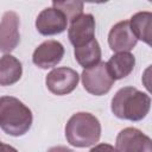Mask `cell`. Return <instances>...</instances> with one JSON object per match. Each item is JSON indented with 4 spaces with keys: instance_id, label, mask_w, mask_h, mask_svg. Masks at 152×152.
Here are the masks:
<instances>
[{
    "instance_id": "cell-1",
    "label": "cell",
    "mask_w": 152,
    "mask_h": 152,
    "mask_svg": "<svg viewBox=\"0 0 152 152\" xmlns=\"http://www.w3.org/2000/svg\"><path fill=\"white\" fill-rule=\"evenodd\" d=\"M151 97L134 87L119 89L112 99L110 109L113 114L124 120L140 121L150 112Z\"/></svg>"
},
{
    "instance_id": "cell-2",
    "label": "cell",
    "mask_w": 152,
    "mask_h": 152,
    "mask_svg": "<svg viewBox=\"0 0 152 152\" xmlns=\"http://www.w3.org/2000/svg\"><path fill=\"white\" fill-rule=\"evenodd\" d=\"M31 109L13 96L0 97V128L12 137H21L32 126Z\"/></svg>"
},
{
    "instance_id": "cell-3",
    "label": "cell",
    "mask_w": 152,
    "mask_h": 152,
    "mask_svg": "<svg viewBox=\"0 0 152 152\" xmlns=\"http://www.w3.org/2000/svg\"><path fill=\"white\" fill-rule=\"evenodd\" d=\"M100 137L101 124L90 113H75L65 125V138L71 146L88 147L97 142Z\"/></svg>"
},
{
    "instance_id": "cell-4",
    "label": "cell",
    "mask_w": 152,
    "mask_h": 152,
    "mask_svg": "<svg viewBox=\"0 0 152 152\" xmlns=\"http://www.w3.org/2000/svg\"><path fill=\"white\" fill-rule=\"evenodd\" d=\"M81 78L84 89L89 94L96 96L107 94L114 83V78L109 74L104 62H100L91 68L84 69Z\"/></svg>"
},
{
    "instance_id": "cell-5",
    "label": "cell",
    "mask_w": 152,
    "mask_h": 152,
    "mask_svg": "<svg viewBox=\"0 0 152 152\" xmlns=\"http://www.w3.org/2000/svg\"><path fill=\"white\" fill-rule=\"evenodd\" d=\"M80 76L76 70L66 66L52 69L45 78L48 89L55 95H66L75 90L78 84Z\"/></svg>"
},
{
    "instance_id": "cell-6",
    "label": "cell",
    "mask_w": 152,
    "mask_h": 152,
    "mask_svg": "<svg viewBox=\"0 0 152 152\" xmlns=\"http://www.w3.org/2000/svg\"><path fill=\"white\" fill-rule=\"evenodd\" d=\"M118 152H152V140L140 129L126 127L116 135Z\"/></svg>"
},
{
    "instance_id": "cell-7",
    "label": "cell",
    "mask_w": 152,
    "mask_h": 152,
    "mask_svg": "<svg viewBox=\"0 0 152 152\" xmlns=\"http://www.w3.org/2000/svg\"><path fill=\"white\" fill-rule=\"evenodd\" d=\"M20 42L19 17L13 11L4 13L0 21V52L8 55Z\"/></svg>"
},
{
    "instance_id": "cell-8",
    "label": "cell",
    "mask_w": 152,
    "mask_h": 152,
    "mask_svg": "<svg viewBox=\"0 0 152 152\" xmlns=\"http://www.w3.org/2000/svg\"><path fill=\"white\" fill-rule=\"evenodd\" d=\"M70 43L75 46H82L95 38V19L91 14L86 13L74 19L68 30Z\"/></svg>"
},
{
    "instance_id": "cell-9",
    "label": "cell",
    "mask_w": 152,
    "mask_h": 152,
    "mask_svg": "<svg viewBox=\"0 0 152 152\" xmlns=\"http://www.w3.org/2000/svg\"><path fill=\"white\" fill-rule=\"evenodd\" d=\"M64 56V46L53 39L45 40L36 48L32 55V62L42 69L56 66Z\"/></svg>"
},
{
    "instance_id": "cell-10",
    "label": "cell",
    "mask_w": 152,
    "mask_h": 152,
    "mask_svg": "<svg viewBox=\"0 0 152 152\" xmlns=\"http://www.w3.org/2000/svg\"><path fill=\"white\" fill-rule=\"evenodd\" d=\"M66 25L68 19L65 15L53 7L43 10L36 19V28L43 36L59 34L65 31Z\"/></svg>"
},
{
    "instance_id": "cell-11",
    "label": "cell",
    "mask_w": 152,
    "mask_h": 152,
    "mask_svg": "<svg viewBox=\"0 0 152 152\" xmlns=\"http://www.w3.org/2000/svg\"><path fill=\"white\" fill-rule=\"evenodd\" d=\"M137 38L131 31L129 21L116 23L108 33V45L114 52H129L137 45Z\"/></svg>"
},
{
    "instance_id": "cell-12",
    "label": "cell",
    "mask_w": 152,
    "mask_h": 152,
    "mask_svg": "<svg viewBox=\"0 0 152 152\" xmlns=\"http://www.w3.org/2000/svg\"><path fill=\"white\" fill-rule=\"evenodd\" d=\"M106 64L114 81L122 80L133 71L135 66V57L131 52H118L113 55Z\"/></svg>"
},
{
    "instance_id": "cell-13",
    "label": "cell",
    "mask_w": 152,
    "mask_h": 152,
    "mask_svg": "<svg viewBox=\"0 0 152 152\" xmlns=\"http://www.w3.org/2000/svg\"><path fill=\"white\" fill-rule=\"evenodd\" d=\"M129 27L137 40H142L147 45L152 44V13L147 11L138 12L132 15Z\"/></svg>"
},
{
    "instance_id": "cell-14",
    "label": "cell",
    "mask_w": 152,
    "mask_h": 152,
    "mask_svg": "<svg viewBox=\"0 0 152 152\" xmlns=\"http://www.w3.org/2000/svg\"><path fill=\"white\" fill-rule=\"evenodd\" d=\"M23 75V66L19 59L12 55L0 58V86L7 87L17 83Z\"/></svg>"
},
{
    "instance_id": "cell-15",
    "label": "cell",
    "mask_w": 152,
    "mask_h": 152,
    "mask_svg": "<svg viewBox=\"0 0 152 152\" xmlns=\"http://www.w3.org/2000/svg\"><path fill=\"white\" fill-rule=\"evenodd\" d=\"M74 55H75V59L77 61V63L81 66H83L84 69H88V68H91V66L96 65L97 63H100L101 48H100L99 42L94 38L89 43H87L82 46L75 48Z\"/></svg>"
},
{
    "instance_id": "cell-16",
    "label": "cell",
    "mask_w": 152,
    "mask_h": 152,
    "mask_svg": "<svg viewBox=\"0 0 152 152\" xmlns=\"http://www.w3.org/2000/svg\"><path fill=\"white\" fill-rule=\"evenodd\" d=\"M83 6H84L83 2H80V1H53L52 2V7L61 11L65 15L68 21H72L78 15H81L83 11Z\"/></svg>"
},
{
    "instance_id": "cell-17",
    "label": "cell",
    "mask_w": 152,
    "mask_h": 152,
    "mask_svg": "<svg viewBox=\"0 0 152 152\" xmlns=\"http://www.w3.org/2000/svg\"><path fill=\"white\" fill-rule=\"evenodd\" d=\"M89 152H118V151L114 146L106 144V142H101V144L95 145Z\"/></svg>"
},
{
    "instance_id": "cell-18",
    "label": "cell",
    "mask_w": 152,
    "mask_h": 152,
    "mask_svg": "<svg viewBox=\"0 0 152 152\" xmlns=\"http://www.w3.org/2000/svg\"><path fill=\"white\" fill-rule=\"evenodd\" d=\"M48 152H74L71 148H68L66 146H53L48 150Z\"/></svg>"
},
{
    "instance_id": "cell-19",
    "label": "cell",
    "mask_w": 152,
    "mask_h": 152,
    "mask_svg": "<svg viewBox=\"0 0 152 152\" xmlns=\"http://www.w3.org/2000/svg\"><path fill=\"white\" fill-rule=\"evenodd\" d=\"M0 152H18L13 146L11 145H7V144H4L1 140H0Z\"/></svg>"
}]
</instances>
